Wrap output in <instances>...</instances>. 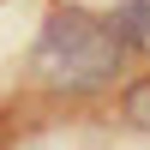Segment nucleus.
Masks as SVG:
<instances>
[{"label": "nucleus", "mask_w": 150, "mask_h": 150, "mask_svg": "<svg viewBox=\"0 0 150 150\" xmlns=\"http://www.w3.org/2000/svg\"><path fill=\"white\" fill-rule=\"evenodd\" d=\"M120 48L126 42H120V30L108 18L78 12V6H60V12H48L42 36H36L30 66L54 90H96V84H108L120 72Z\"/></svg>", "instance_id": "1"}, {"label": "nucleus", "mask_w": 150, "mask_h": 150, "mask_svg": "<svg viewBox=\"0 0 150 150\" xmlns=\"http://www.w3.org/2000/svg\"><path fill=\"white\" fill-rule=\"evenodd\" d=\"M108 24L120 30V42H126V48L150 54V0H120V6L108 12Z\"/></svg>", "instance_id": "2"}, {"label": "nucleus", "mask_w": 150, "mask_h": 150, "mask_svg": "<svg viewBox=\"0 0 150 150\" xmlns=\"http://www.w3.org/2000/svg\"><path fill=\"white\" fill-rule=\"evenodd\" d=\"M120 114H126L138 132H150V78H132V84H126V96H120Z\"/></svg>", "instance_id": "3"}]
</instances>
